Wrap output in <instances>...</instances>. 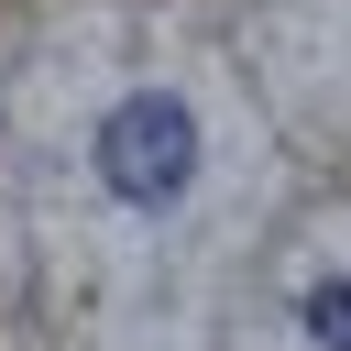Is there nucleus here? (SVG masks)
Here are the masks:
<instances>
[{
  "instance_id": "1",
  "label": "nucleus",
  "mask_w": 351,
  "mask_h": 351,
  "mask_svg": "<svg viewBox=\"0 0 351 351\" xmlns=\"http://www.w3.org/2000/svg\"><path fill=\"white\" fill-rule=\"evenodd\" d=\"M99 176H110V197H132V208H176L186 176H197V121H186L165 88L121 99V110L99 121Z\"/></svg>"
},
{
  "instance_id": "2",
  "label": "nucleus",
  "mask_w": 351,
  "mask_h": 351,
  "mask_svg": "<svg viewBox=\"0 0 351 351\" xmlns=\"http://www.w3.org/2000/svg\"><path fill=\"white\" fill-rule=\"evenodd\" d=\"M307 340L351 351V285H307Z\"/></svg>"
}]
</instances>
